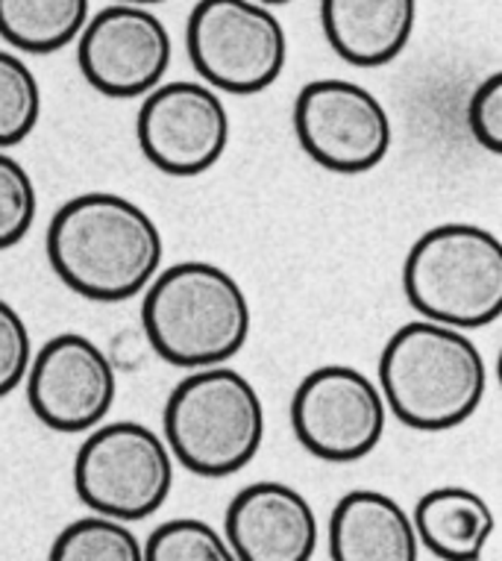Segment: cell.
Returning a JSON list of instances; mask_svg holds the SVG:
<instances>
[{
	"label": "cell",
	"mask_w": 502,
	"mask_h": 561,
	"mask_svg": "<svg viewBox=\"0 0 502 561\" xmlns=\"http://www.w3.org/2000/svg\"><path fill=\"white\" fill-rule=\"evenodd\" d=\"M250 300L236 276L212 262L156 271L141 300V327L159 359L194 370L227 365L250 339Z\"/></svg>",
	"instance_id": "3"
},
{
	"label": "cell",
	"mask_w": 502,
	"mask_h": 561,
	"mask_svg": "<svg viewBox=\"0 0 502 561\" xmlns=\"http://www.w3.org/2000/svg\"><path fill=\"white\" fill-rule=\"evenodd\" d=\"M236 561H309L318 550V517L285 482H253L238 491L224 517Z\"/></svg>",
	"instance_id": "13"
},
{
	"label": "cell",
	"mask_w": 502,
	"mask_h": 561,
	"mask_svg": "<svg viewBox=\"0 0 502 561\" xmlns=\"http://www.w3.org/2000/svg\"><path fill=\"white\" fill-rule=\"evenodd\" d=\"M118 3H138V7H150V3H164V0H118Z\"/></svg>",
	"instance_id": "24"
},
{
	"label": "cell",
	"mask_w": 502,
	"mask_h": 561,
	"mask_svg": "<svg viewBox=\"0 0 502 561\" xmlns=\"http://www.w3.org/2000/svg\"><path fill=\"white\" fill-rule=\"evenodd\" d=\"M174 488V456L164 438L136 421L89 430L73 459V491L98 515L124 524L156 515Z\"/></svg>",
	"instance_id": "7"
},
{
	"label": "cell",
	"mask_w": 502,
	"mask_h": 561,
	"mask_svg": "<svg viewBox=\"0 0 502 561\" xmlns=\"http://www.w3.org/2000/svg\"><path fill=\"white\" fill-rule=\"evenodd\" d=\"M136 138L156 171L201 176L227 153L229 112L212 85L194 80L159 83L138 106Z\"/></svg>",
	"instance_id": "10"
},
{
	"label": "cell",
	"mask_w": 502,
	"mask_h": 561,
	"mask_svg": "<svg viewBox=\"0 0 502 561\" xmlns=\"http://www.w3.org/2000/svg\"><path fill=\"white\" fill-rule=\"evenodd\" d=\"M162 426L168 450L185 470L206 479L232 477L262 450L265 403L236 368H194L168 394Z\"/></svg>",
	"instance_id": "4"
},
{
	"label": "cell",
	"mask_w": 502,
	"mask_h": 561,
	"mask_svg": "<svg viewBox=\"0 0 502 561\" xmlns=\"http://www.w3.org/2000/svg\"><path fill=\"white\" fill-rule=\"evenodd\" d=\"M376 386L400 424L447 433L482 405L488 365L467 330L421 318L402 323L388 339Z\"/></svg>",
	"instance_id": "2"
},
{
	"label": "cell",
	"mask_w": 502,
	"mask_h": 561,
	"mask_svg": "<svg viewBox=\"0 0 502 561\" xmlns=\"http://www.w3.org/2000/svg\"><path fill=\"white\" fill-rule=\"evenodd\" d=\"M141 561H236L227 538L206 520L176 517L156 526L141 543Z\"/></svg>",
	"instance_id": "20"
},
{
	"label": "cell",
	"mask_w": 502,
	"mask_h": 561,
	"mask_svg": "<svg viewBox=\"0 0 502 561\" xmlns=\"http://www.w3.org/2000/svg\"><path fill=\"white\" fill-rule=\"evenodd\" d=\"M388 424L385 397L365 370L323 365L303 377L292 400L297 442L315 459L347 465L379 447Z\"/></svg>",
	"instance_id": "9"
},
{
	"label": "cell",
	"mask_w": 502,
	"mask_h": 561,
	"mask_svg": "<svg viewBox=\"0 0 502 561\" xmlns=\"http://www.w3.org/2000/svg\"><path fill=\"white\" fill-rule=\"evenodd\" d=\"M42 115L38 80L19 54L0 50V150L21 145Z\"/></svg>",
	"instance_id": "19"
},
{
	"label": "cell",
	"mask_w": 502,
	"mask_h": 561,
	"mask_svg": "<svg viewBox=\"0 0 502 561\" xmlns=\"http://www.w3.org/2000/svg\"><path fill=\"white\" fill-rule=\"evenodd\" d=\"M418 543L444 561H474L491 541L497 517L476 491L444 485L426 491L411 515Z\"/></svg>",
	"instance_id": "16"
},
{
	"label": "cell",
	"mask_w": 502,
	"mask_h": 561,
	"mask_svg": "<svg viewBox=\"0 0 502 561\" xmlns=\"http://www.w3.org/2000/svg\"><path fill=\"white\" fill-rule=\"evenodd\" d=\"M418 0H320L329 47L353 68H383L409 47Z\"/></svg>",
	"instance_id": "14"
},
{
	"label": "cell",
	"mask_w": 502,
	"mask_h": 561,
	"mask_svg": "<svg viewBox=\"0 0 502 561\" xmlns=\"http://www.w3.org/2000/svg\"><path fill=\"white\" fill-rule=\"evenodd\" d=\"M414 312L456 330H482L502 314V244L476 224H441L414 241L402 265Z\"/></svg>",
	"instance_id": "5"
},
{
	"label": "cell",
	"mask_w": 502,
	"mask_h": 561,
	"mask_svg": "<svg viewBox=\"0 0 502 561\" xmlns=\"http://www.w3.org/2000/svg\"><path fill=\"white\" fill-rule=\"evenodd\" d=\"M54 561H141V541L124 520L92 512L56 535Z\"/></svg>",
	"instance_id": "18"
},
{
	"label": "cell",
	"mask_w": 502,
	"mask_h": 561,
	"mask_svg": "<svg viewBox=\"0 0 502 561\" xmlns=\"http://www.w3.org/2000/svg\"><path fill=\"white\" fill-rule=\"evenodd\" d=\"M27 403L54 433H89L106 421L118 377L110 356L80 332H59L33 353L27 377Z\"/></svg>",
	"instance_id": "12"
},
{
	"label": "cell",
	"mask_w": 502,
	"mask_h": 561,
	"mask_svg": "<svg viewBox=\"0 0 502 561\" xmlns=\"http://www.w3.org/2000/svg\"><path fill=\"white\" fill-rule=\"evenodd\" d=\"M47 262L73 295L121 304L141 295L164 256L150 215L115 192H85L62 203L47 224Z\"/></svg>",
	"instance_id": "1"
},
{
	"label": "cell",
	"mask_w": 502,
	"mask_h": 561,
	"mask_svg": "<svg viewBox=\"0 0 502 561\" xmlns=\"http://www.w3.org/2000/svg\"><path fill=\"white\" fill-rule=\"evenodd\" d=\"M38 213V192L33 176L19 159L0 150V250L27 239Z\"/></svg>",
	"instance_id": "21"
},
{
	"label": "cell",
	"mask_w": 502,
	"mask_h": 561,
	"mask_svg": "<svg viewBox=\"0 0 502 561\" xmlns=\"http://www.w3.org/2000/svg\"><path fill=\"white\" fill-rule=\"evenodd\" d=\"M294 133L303 153L332 174H367L391 150V118L383 101L353 80H311L294 101Z\"/></svg>",
	"instance_id": "8"
},
{
	"label": "cell",
	"mask_w": 502,
	"mask_h": 561,
	"mask_svg": "<svg viewBox=\"0 0 502 561\" xmlns=\"http://www.w3.org/2000/svg\"><path fill=\"white\" fill-rule=\"evenodd\" d=\"M171 33L150 7L110 3L85 21L77 36V65L103 98H145L171 68Z\"/></svg>",
	"instance_id": "11"
},
{
	"label": "cell",
	"mask_w": 502,
	"mask_h": 561,
	"mask_svg": "<svg viewBox=\"0 0 502 561\" xmlns=\"http://www.w3.org/2000/svg\"><path fill=\"white\" fill-rule=\"evenodd\" d=\"M194 71L215 92L250 98L271 89L288 62V36L256 0H197L185 24Z\"/></svg>",
	"instance_id": "6"
},
{
	"label": "cell",
	"mask_w": 502,
	"mask_h": 561,
	"mask_svg": "<svg viewBox=\"0 0 502 561\" xmlns=\"http://www.w3.org/2000/svg\"><path fill=\"white\" fill-rule=\"evenodd\" d=\"M89 0H0V38L21 54L47 56L73 45Z\"/></svg>",
	"instance_id": "17"
},
{
	"label": "cell",
	"mask_w": 502,
	"mask_h": 561,
	"mask_svg": "<svg viewBox=\"0 0 502 561\" xmlns=\"http://www.w3.org/2000/svg\"><path fill=\"white\" fill-rule=\"evenodd\" d=\"M33 359V335L27 321L10 300H0V400L24 382Z\"/></svg>",
	"instance_id": "22"
},
{
	"label": "cell",
	"mask_w": 502,
	"mask_h": 561,
	"mask_svg": "<svg viewBox=\"0 0 502 561\" xmlns=\"http://www.w3.org/2000/svg\"><path fill=\"white\" fill-rule=\"evenodd\" d=\"M467 127L491 153H502V75L493 71L476 85L467 103Z\"/></svg>",
	"instance_id": "23"
},
{
	"label": "cell",
	"mask_w": 502,
	"mask_h": 561,
	"mask_svg": "<svg viewBox=\"0 0 502 561\" xmlns=\"http://www.w3.org/2000/svg\"><path fill=\"white\" fill-rule=\"evenodd\" d=\"M329 556L335 561H418L421 543L411 515L397 500L356 488L332 508Z\"/></svg>",
	"instance_id": "15"
},
{
	"label": "cell",
	"mask_w": 502,
	"mask_h": 561,
	"mask_svg": "<svg viewBox=\"0 0 502 561\" xmlns=\"http://www.w3.org/2000/svg\"><path fill=\"white\" fill-rule=\"evenodd\" d=\"M256 3H265V7H283V3H292V0H256Z\"/></svg>",
	"instance_id": "25"
}]
</instances>
